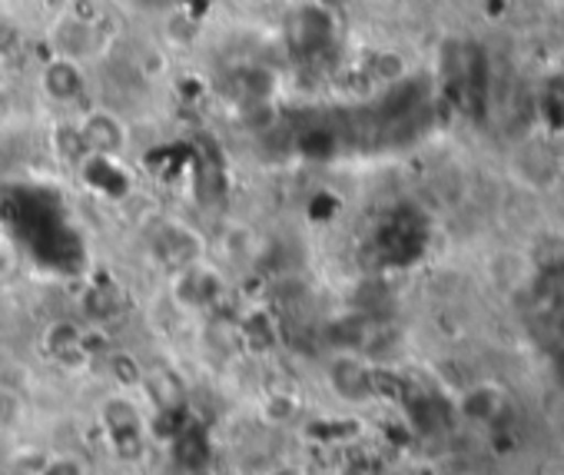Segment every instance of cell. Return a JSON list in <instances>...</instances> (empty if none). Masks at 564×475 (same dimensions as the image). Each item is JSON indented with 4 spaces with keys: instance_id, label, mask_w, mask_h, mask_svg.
<instances>
[{
    "instance_id": "obj_1",
    "label": "cell",
    "mask_w": 564,
    "mask_h": 475,
    "mask_svg": "<svg viewBox=\"0 0 564 475\" xmlns=\"http://www.w3.org/2000/svg\"><path fill=\"white\" fill-rule=\"evenodd\" d=\"M100 422H104V432H107V439L120 458H137L143 452L147 422H143L140 402L130 392L117 389L113 396H107L100 406Z\"/></svg>"
},
{
    "instance_id": "obj_2",
    "label": "cell",
    "mask_w": 564,
    "mask_h": 475,
    "mask_svg": "<svg viewBox=\"0 0 564 475\" xmlns=\"http://www.w3.org/2000/svg\"><path fill=\"white\" fill-rule=\"evenodd\" d=\"M54 54L57 57H70L77 64L90 61L100 51V31H97V18H84V14H61L54 24Z\"/></svg>"
},
{
    "instance_id": "obj_3",
    "label": "cell",
    "mask_w": 564,
    "mask_h": 475,
    "mask_svg": "<svg viewBox=\"0 0 564 475\" xmlns=\"http://www.w3.org/2000/svg\"><path fill=\"white\" fill-rule=\"evenodd\" d=\"M77 137H80L84 147H90V150L100 153V156H117V153H123L127 143H130L127 123H123L113 110H107V107L87 110V114L80 117Z\"/></svg>"
},
{
    "instance_id": "obj_4",
    "label": "cell",
    "mask_w": 564,
    "mask_h": 475,
    "mask_svg": "<svg viewBox=\"0 0 564 475\" xmlns=\"http://www.w3.org/2000/svg\"><path fill=\"white\" fill-rule=\"evenodd\" d=\"M326 379H329L333 392H336L339 399H346V402H366V399L376 396L372 373H369V366H366L359 356H349V353L336 356V359L329 363V376H326Z\"/></svg>"
},
{
    "instance_id": "obj_5",
    "label": "cell",
    "mask_w": 564,
    "mask_h": 475,
    "mask_svg": "<svg viewBox=\"0 0 564 475\" xmlns=\"http://www.w3.org/2000/svg\"><path fill=\"white\" fill-rule=\"evenodd\" d=\"M84 64L70 61V57H51L47 67L41 71V90L44 97H51L54 104H74L84 94Z\"/></svg>"
},
{
    "instance_id": "obj_6",
    "label": "cell",
    "mask_w": 564,
    "mask_h": 475,
    "mask_svg": "<svg viewBox=\"0 0 564 475\" xmlns=\"http://www.w3.org/2000/svg\"><path fill=\"white\" fill-rule=\"evenodd\" d=\"M170 442H173V455H176V462L183 468H196L199 472L209 462V439L193 422H183V429Z\"/></svg>"
},
{
    "instance_id": "obj_7",
    "label": "cell",
    "mask_w": 564,
    "mask_h": 475,
    "mask_svg": "<svg viewBox=\"0 0 564 475\" xmlns=\"http://www.w3.org/2000/svg\"><path fill=\"white\" fill-rule=\"evenodd\" d=\"M110 373H113L117 389H123V392H130V389H137V386L143 382V369H140V366H137V359H133V356H127V353L110 356Z\"/></svg>"
},
{
    "instance_id": "obj_8",
    "label": "cell",
    "mask_w": 564,
    "mask_h": 475,
    "mask_svg": "<svg viewBox=\"0 0 564 475\" xmlns=\"http://www.w3.org/2000/svg\"><path fill=\"white\" fill-rule=\"evenodd\" d=\"M37 475H87V462L77 455H54L51 462L41 465Z\"/></svg>"
},
{
    "instance_id": "obj_9",
    "label": "cell",
    "mask_w": 564,
    "mask_h": 475,
    "mask_svg": "<svg viewBox=\"0 0 564 475\" xmlns=\"http://www.w3.org/2000/svg\"><path fill=\"white\" fill-rule=\"evenodd\" d=\"M14 41H18V24L8 14H0V54H8Z\"/></svg>"
},
{
    "instance_id": "obj_10",
    "label": "cell",
    "mask_w": 564,
    "mask_h": 475,
    "mask_svg": "<svg viewBox=\"0 0 564 475\" xmlns=\"http://www.w3.org/2000/svg\"><path fill=\"white\" fill-rule=\"evenodd\" d=\"M319 4H326V8H346L349 0H319Z\"/></svg>"
}]
</instances>
